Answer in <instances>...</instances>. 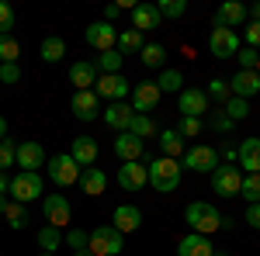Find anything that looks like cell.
Instances as JSON below:
<instances>
[{"instance_id":"obj_1","label":"cell","mask_w":260,"mask_h":256,"mask_svg":"<svg viewBox=\"0 0 260 256\" xmlns=\"http://www.w3.org/2000/svg\"><path fill=\"white\" fill-rule=\"evenodd\" d=\"M146 173H149V187L156 191V194H170V191H177L180 187V159H153L149 166H146Z\"/></svg>"},{"instance_id":"obj_2","label":"cell","mask_w":260,"mask_h":256,"mask_svg":"<svg viewBox=\"0 0 260 256\" xmlns=\"http://www.w3.org/2000/svg\"><path fill=\"white\" fill-rule=\"evenodd\" d=\"M187 225H191V232H198V236H212V232H219L222 229V215L215 204H208V201H191L187 204Z\"/></svg>"},{"instance_id":"obj_3","label":"cell","mask_w":260,"mask_h":256,"mask_svg":"<svg viewBox=\"0 0 260 256\" xmlns=\"http://www.w3.org/2000/svg\"><path fill=\"white\" fill-rule=\"evenodd\" d=\"M121 249H125V236H121L115 225L90 229V236H87V253L90 256H118Z\"/></svg>"},{"instance_id":"obj_4","label":"cell","mask_w":260,"mask_h":256,"mask_svg":"<svg viewBox=\"0 0 260 256\" xmlns=\"http://www.w3.org/2000/svg\"><path fill=\"white\" fill-rule=\"evenodd\" d=\"M45 191V180H42V173H18V177H11V201H18V204H31V201H39V197Z\"/></svg>"},{"instance_id":"obj_5","label":"cell","mask_w":260,"mask_h":256,"mask_svg":"<svg viewBox=\"0 0 260 256\" xmlns=\"http://www.w3.org/2000/svg\"><path fill=\"white\" fill-rule=\"evenodd\" d=\"M45 166H49V180L56 184V187H73V184H80V166L73 163L70 153H59V156L45 159Z\"/></svg>"},{"instance_id":"obj_6","label":"cell","mask_w":260,"mask_h":256,"mask_svg":"<svg viewBox=\"0 0 260 256\" xmlns=\"http://www.w3.org/2000/svg\"><path fill=\"white\" fill-rule=\"evenodd\" d=\"M240 184H243V170L236 163H219L212 170V191L222 197H240Z\"/></svg>"},{"instance_id":"obj_7","label":"cell","mask_w":260,"mask_h":256,"mask_svg":"<svg viewBox=\"0 0 260 256\" xmlns=\"http://www.w3.org/2000/svg\"><path fill=\"white\" fill-rule=\"evenodd\" d=\"M219 149L215 145H191L184 156H180V170H194V173H212L219 166Z\"/></svg>"},{"instance_id":"obj_8","label":"cell","mask_w":260,"mask_h":256,"mask_svg":"<svg viewBox=\"0 0 260 256\" xmlns=\"http://www.w3.org/2000/svg\"><path fill=\"white\" fill-rule=\"evenodd\" d=\"M94 94H98L101 100H125L132 97V87H128V80L121 77V73H101L98 83H94Z\"/></svg>"},{"instance_id":"obj_9","label":"cell","mask_w":260,"mask_h":256,"mask_svg":"<svg viewBox=\"0 0 260 256\" xmlns=\"http://www.w3.org/2000/svg\"><path fill=\"white\" fill-rule=\"evenodd\" d=\"M42 215H45L49 225L66 229V225H70V218H73V208H70L66 194H45V197H42Z\"/></svg>"},{"instance_id":"obj_10","label":"cell","mask_w":260,"mask_h":256,"mask_svg":"<svg viewBox=\"0 0 260 256\" xmlns=\"http://www.w3.org/2000/svg\"><path fill=\"white\" fill-rule=\"evenodd\" d=\"M208 52H212L215 59H236V52H240V35L229 31V28H212V35H208Z\"/></svg>"},{"instance_id":"obj_11","label":"cell","mask_w":260,"mask_h":256,"mask_svg":"<svg viewBox=\"0 0 260 256\" xmlns=\"http://www.w3.org/2000/svg\"><path fill=\"white\" fill-rule=\"evenodd\" d=\"M83 39H87L90 49H98V52H111V49L118 45V31H115V24H108V21H94V24H87Z\"/></svg>"},{"instance_id":"obj_12","label":"cell","mask_w":260,"mask_h":256,"mask_svg":"<svg viewBox=\"0 0 260 256\" xmlns=\"http://www.w3.org/2000/svg\"><path fill=\"white\" fill-rule=\"evenodd\" d=\"M177 111L184 118H201L208 111V94L198 90V87H184L177 94Z\"/></svg>"},{"instance_id":"obj_13","label":"cell","mask_w":260,"mask_h":256,"mask_svg":"<svg viewBox=\"0 0 260 256\" xmlns=\"http://www.w3.org/2000/svg\"><path fill=\"white\" fill-rule=\"evenodd\" d=\"M14 166H21V173H39V166H45V149H42L39 142H31V138L18 142Z\"/></svg>"},{"instance_id":"obj_14","label":"cell","mask_w":260,"mask_h":256,"mask_svg":"<svg viewBox=\"0 0 260 256\" xmlns=\"http://www.w3.org/2000/svg\"><path fill=\"white\" fill-rule=\"evenodd\" d=\"M160 87H156V80H142L132 87V111L136 115H146V111H153L156 104H160Z\"/></svg>"},{"instance_id":"obj_15","label":"cell","mask_w":260,"mask_h":256,"mask_svg":"<svg viewBox=\"0 0 260 256\" xmlns=\"http://www.w3.org/2000/svg\"><path fill=\"white\" fill-rule=\"evenodd\" d=\"M250 21V14H246V7H243L240 0H225L219 11H215V28H229V31H236V28H243Z\"/></svg>"},{"instance_id":"obj_16","label":"cell","mask_w":260,"mask_h":256,"mask_svg":"<svg viewBox=\"0 0 260 256\" xmlns=\"http://www.w3.org/2000/svg\"><path fill=\"white\" fill-rule=\"evenodd\" d=\"M101 118L108 128H115V132H128V125L136 118V111H132V104H125V100H111L104 111H101Z\"/></svg>"},{"instance_id":"obj_17","label":"cell","mask_w":260,"mask_h":256,"mask_svg":"<svg viewBox=\"0 0 260 256\" xmlns=\"http://www.w3.org/2000/svg\"><path fill=\"white\" fill-rule=\"evenodd\" d=\"M70 107H73V115L80 121H94L101 115V97L94 90H77L73 100H70Z\"/></svg>"},{"instance_id":"obj_18","label":"cell","mask_w":260,"mask_h":256,"mask_svg":"<svg viewBox=\"0 0 260 256\" xmlns=\"http://www.w3.org/2000/svg\"><path fill=\"white\" fill-rule=\"evenodd\" d=\"M98 153H101V149H98V142H94L90 135H80V138L70 142V156H73V163H77L80 170L94 166V163H98Z\"/></svg>"},{"instance_id":"obj_19","label":"cell","mask_w":260,"mask_h":256,"mask_svg":"<svg viewBox=\"0 0 260 256\" xmlns=\"http://www.w3.org/2000/svg\"><path fill=\"white\" fill-rule=\"evenodd\" d=\"M229 90H233V97H243V100L257 97V94H260V77H257V69H240L236 77L229 80Z\"/></svg>"},{"instance_id":"obj_20","label":"cell","mask_w":260,"mask_h":256,"mask_svg":"<svg viewBox=\"0 0 260 256\" xmlns=\"http://www.w3.org/2000/svg\"><path fill=\"white\" fill-rule=\"evenodd\" d=\"M111 149H115V156L121 163H139L142 159V138H136L132 132H118V138L111 142Z\"/></svg>"},{"instance_id":"obj_21","label":"cell","mask_w":260,"mask_h":256,"mask_svg":"<svg viewBox=\"0 0 260 256\" xmlns=\"http://www.w3.org/2000/svg\"><path fill=\"white\" fill-rule=\"evenodd\" d=\"M160 24H163V18H160V11H156V4H136V7H132V28H136L139 35L160 28Z\"/></svg>"},{"instance_id":"obj_22","label":"cell","mask_w":260,"mask_h":256,"mask_svg":"<svg viewBox=\"0 0 260 256\" xmlns=\"http://www.w3.org/2000/svg\"><path fill=\"white\" fill-rule=\"evenodd\" d=\"M118 184L125 187V191H142L146 184H149V173H146V166H139V163H121L118 166Z\"/></svg>"},{"instance_id":"obj_23","label":"cell","mask_w":260,"mask_h":256,"mask_svg":"<svg viewBox=\"0 0 260 256\" xmlns=\"http://www.w3.org/2000/svg\"><path fill=\"white\" fill-rule=\"evenodd\" d=\"M111 225L118 229L121 236H125V232H139L142 211L136 208V204H118V208H115V215H111Z\"/></svg>"},{"instance_id":"obj_24","label":"cell","mask_w":260,"mask_h":256,"mask_svg":"<svg viewBox=\"0 0 260 256\" xmlns=\"http://www.w3.org/2000/svg\"><path fill=\"white\" fill-rule=\"evenodd\" d=\"M215 246L208 236H198V232H187V236L177 242V256H212Z\"/></svg>"},{"instance_id":"obj_25","label":"cell","mask_w":260,"mask_h":256,"mask_svg":"<svg viewBox=\"0 0 260 256\" xmlns=\"http://www.w3.org/2000/svg\"><path fill=\"white\" fill-rule=\"evenodd\" d=\"M70 83H73L77 90H94V83H98V66L87 62V59L73 62V66H70Z\"/></svg>"},{"instance_id":"obj_26","label":"cell","mask_w":260,"mask_h":256,"mask_svg":"<svg viewBox=\"0 0 260 256\" xmlns=\"http://www.w3.org/2000/svg\"><path fill=\"white\" fill-rule=\"evenodd\" d=\"M236 166H240L243 173H260V138H246L240 145Z\"/></svg>"},{"instance_id":"obj_27","label":"cell","mask_w":260,"mask_h":256,"mask_svg":"<svg viewBox=\"0 0 260 256\" xmlns=\"http://www.w3.org/2000/svg\"><path fill=\"white\" fill-rule=\"evenodd\" d=\"M156 142H160V153H163L167 159H180L184 153H187V142L180 138V132H177V128H163Z\"/></svg>"},{"instance_id":"obj_28","label":"cell","mask_w":260,"mask_h":256,"mask_svg":"<svg viewBox=\"0 0 260 256\" xmlns=\"http://www.w3.org/2000/svg\"><path fill=\"white\" fill-rule=\"evenodd\" d=\"M80 187L87 197H101L104 194V187H108V173L101 170V166H87L80 173Z\"/></svg>"},{"instance_id":"obj_29","label":"cell","mask_w":260,"mask_h":256,"mask_svg":"<svg viewBox=\"0 0 260 256\" xmlns=\"http://www.w3.org/2000/svg\"><path fill=\"white\" fill-rule=\"evenodd\" d=\"M142 45H146V39H142L136 28H125V31H118V49L121 56H132V52H142Z\"/></svg>"},{"instance_id":"obj_30","label":"cell","mask_w":260,"mask_h":256,"mask_svg":"<svg viewBox=\"0 0 260 256\" xmlns=\"http://www.w3.org/2000/svg\"><path fill=\"white\" fill-rule=\"evenodd\" d=\"M42 62H59L66 56V42L59 35H49V39H42V49H39Z\"/></svg>"},{"instance_id":"obj_31","label":"cell","mask_w":260,"mask_h":256,"mask_svg":"<svg viewBox=\"0 0 260 256\" xmlns=\"http://www.w3.org/2000/svg\"><path fill=\"white\" fill-rule=\"evenodd\" d=\"M62 246V229H56V225H42L39 229V249L42 253H56Z\"/></svg>"},{"instance_id":"obj_32","label":"cell","mask_w":260,"mask_h":256,"mask_svg":"<svg viewBox=\"0 0 260 256\" xmlns=\"http://www.w3.org/2000/svg\"><path fill=\"white\" fill-rule=\"evenodd\" d=\"M156 87H160V94H180V90H184L180 69H167V66H163V73L156 77Z\"/></svg>"},{"instance_id":"obj_33","label":"cell","mask_w":260,"mask_h":256,"mask_svg":"<svg viewBox=\"0 0 260 256\" xmlns=\"http://www.w3.org/2000/svg\"><path fill=\"white\" fill-rule=\"evenodd\" d=\"M139 59H142V66H149V69H160L163 62H167V49L156 45V42H146L142 52H139Z\"/></svg>"},{"instance_id":"obj_34","label":"cell","mask_w":260,"mask_h":256,"mask_svg":"<svg viewBox=\"0 0 260 256\" xmlns=\"http://www.w3.org/2000/svg\"><path fill=\"white\" fill-rule=\"evenodd\" d=\"M4 218H7V225H11L14 232H21V229L28 225V208H24V204H18V201H7Z\"/></svg>"},{"instance_id":"obj_35","label":"cell","mask_w":260,"mask_h":256,"mask_svg":"<svg viewBox=\"0 0 260 256\" xmlns=\"http://www.w3.org/2000/svg\"><path fill=\"white\" fill-rule=\"evenodd\" d=\"M240 197L246 201V204H257V201H260V173H243Z\"/></svg>"},{"instance_id":"obj_36","label":"cell","mask_w":260,"mask_h":256,"mask_svg":"<svg viewBox=\"0 0 260 256\" xmlns=\"http://www.w3.org/2000/svg\"><path fill=\"white\" fill-rule=\"evenodd\" d=\"M121 62H125V56H121L118 49H111V52H101L94 66H98L101 73H121Z\"/></svg>"},{"instance_id":"obj_37","label":"cell","mask_w":260,"mask_h":256,"mask_svg":"<svg viewBox=\"0 0 260 256\" xmlns=\"http://www.w3.org/2000/svg\"><path fill=\"white\" fill-rule=\"evenodd\" d=\"M128 132H132L136 138H153L156 135V121L149 118V115H136L132 125H128Z\"/></svg>"},{"instance_id":"obj_38","label":"cell","mask_w":260,"mask_h":256,"mask_svg":"<svg viewBox=\"0 0 260 256\" xmlns=\"http://www.w3.org/2000/svg\"><path fill=\"white\" fill-rule=\"evenodd\" d=\"M222 115H225V118H233V121H243L246 115H250V100H243V97H229L225 104H222Z\"/></svg>"},{"instance_id":"obj_39","label":"cell","mask_w":260,"mask_h":256,"mask_svg":"<svg viewBox=\"0 0 260 256\" xmlns=\"http://www.w3.org/2000/svg\"><path fill=\"white\" fill-rule=\"evenodd\" d=\"M156 11H160L163 21H167V18L174 21V18H184V14H187V4H184V0H160Z\"/></svg>"},{"instance_id":"obj_40","label":"cell","mask_w":260,"mask_h":256,"mask_svg":"<svg viewBox=\"0 0 260 256\" xmlns=\"http://www.w3.org/2000/svg\"><path fill=\"white\" fill-rule=\"evenodd\" d=\"M21 45L14 35H0V62H18Z\"/></svg>"},{"instance_id":"obj_41","label":"cell","mask_w":260,"mask_h":256,"mask_svg":"<svg viewBox=\"0 0 260 256\" xmlns=\"http://www.w3.org/2000/svg\"><path fill=\"white\" fill-rule=\"evenodd\" d=\"M14 156H18V142L4 138V142H0V173H7V170L14 166Z\"/></svg>"},{"instance_id":"obj_42","label":"cell","mask_w":260,"mask_h":256,"mask_svg":"<svg viewBox=\"0 0 260 256\" xmlns=\"http://www.w3.org/2000/svg\"><path fill=\"white\" fill-rule=\"evenodd\" d=\"M205 94L225 104V100L233 97V90H229V80H219V77H215V80H212V83H208V90H205Z\"/></svg>"},{"instance_id":"obj_43","label":"cell","mask_w":260,"mask_h":256,"mask_svg":"<svg viewBox=\"0 0 260 256\" xmlns=\"http://www.w3.org/2000/svg\"><path fill=\"white\" fill-rule=\"evenodd\" d=\"M87 236H90V232H83V229H70V232L62 236V242H66L73 253H80V249H87Z\"/></svg>"},{"instance_id":"obj_44","label":"cell","mask_w":260,"mask_h":256,"mask_svg":"<svg viewBox=\"0 0 260 256\" xmlns=\"http://www.w3.org/2000/svg\"><path fill=\"white\" fill-rule=\"evenodd\" d=\"M236 59H240V69H257V62H260V52H257V49H250V45H240V52H236Z\"/></svg>"},{"instance_id":"obj_45","label":"cell","mask_w":260,"mask_h":256,"mask_svg":"<svg viewBox=\"0 0 260 256\" xmlns=\"http://www.w3.org/2000/svg\"><path fill=\"white\" fill-rule=\"evenodd\" d=\"M177 132H180V138H184V142H187V138H198L201 135V118H180Z\"/></svg>"},{"instance_id":"obj_46","label":"cell","mask_w":260,"mask_h":256,"mask_svg":"<svg viewBox=\"0 0 260 256\" xmlns=\"http://www.w3.org/2000/svg\"><path fill=\"white\" fill-rule=\"evenodd\" d=\"M11 28H14V7L0 0V35H11Z\"/></svg>"},{"instance_id":"obj_47","label":"cell","mask_w":260,"mask_h":256,"mask_svg":"<svg viewBox=\"0 0 260 256\" xmlns=\"http://www.w3.org/2000/svg\"><path fill=\"white\" fill-rule=\"evenodd\" d=\"M18 80H21L18 62H0V83H18Z\"/></svg>"},{"instance_id":"obj_48","label":"cell","mask_w":260,"mask_h":256,"mask_svg":"<svg viewBox=\"0 0 260 256\" xmlns=\"http://www.w3.org/2000/svg\"><path fill=\"white\" fill-rule=\"evenodd\" d=\"M243 39H246L250 49H260V21H250V28L243 31Z\"/></svg>"},{"instance_id":"obj_49","label":"cell","mask_w":260,"mask_h":256,"mask_svg":"<svg viewBox=\"0 0 260 256\" xmlns=\"http://www.w3.org/2000/svg\"><path fill=\"white\" fill-rule=\"evenodd\" d=\"M212 128H219V132H233V128H236V121L225 118L222 111H215V115H212Z\"/></svg>"},{"instance_id":"obj_50","label":"cell","mask_w":260,"mask_h":256,"mask_svg":"<svg viewBox=\"0 0 260 256\" xmlns=\"http://www.w3.org/2000/svg\"><path fill=\"white\" fill-rule=\"evenodd\" d=\"M246 222H250V229H260V201L246 204Z\"/></svg>"},{"instance_id":"obj_51","label":"cell","mask_w":260,"mask_h":256,"mask_svg":"<svg viewBox=\"0 0 260 256\" xmlns=\"http://www.w3.org/2000/svg\"><path fill=\"white\" fill-rule=\"evenodd\" d=\"M236 156H240V145H222L219 159H225V163H236Z\"/></svg>"},{"instance_id":"obj_52","label":"cell","mask_w":260,"mask_h":256,"mask_svg":"<svg viewBox=\"0 0 260 256\" xmlns=\"http://www.w3.org/2000/svg\"><path fill=\"white\" fill-rule=\"evenodd\" d=\"M118 14H121V4H108V7H104V21H108V24H115Z\"/></svg>"},{"instance_id":"obj_53","label":"cell","mask_w":260,"mask_h":256,"mask_svg":"<svg viewBox=\"0 0 260 256\" xmlns=\"http://www.w3.org/2000/svg\"><path fill=\"white\" fill-rule=\"evenodd\" d=\"M7 191H11V177H7V173H0V194H7Z\"/></svg>"},{"instance_id":"obj_54","label":"cell","mask_w":260,"mask_h":256,"mask_svg":"<svg viewBox=\"0 0 260 256\" xmlns=\"http://www.w3.org/2000/svg\"><path fill=\"white\" fill-rule=\"evenodd\" d=\"M246 14H250V21H260V4H250V11H246Z\"/></svg>"},{"instance_id":"obj_55","label":"cell","mask_w":260,"mask_h":256,"mask_svg":"<svg viewBox=\"0 0 260 256\" xmlns=\"http://www.w3.org/2000/svg\"><path fill=\"white\" fill-rule=\"evenodd\" d=\"M4 138H7V121L0 118V142H4Z\"/></svg>"},{"instance_id":"obj_56","label":"cell","mask_w":260,"mask_h":256,"mask_svg":"<svg viewBox=\"0 0 260 256\" xmlns=\"http://www.w3.org/2000/svg\"><path fill=\"white\" fill-rule=\"evenodd\" d=\"M4 208H7V197L0 194V215H4Z\"/></svg>"},{"instance_id":"obj_57","label":"cell","mask_w":260,"mask_h":256,"mask_svg":"<svg viewBox=\"0 0 260 256\" xmlns=\"http://www.w3.org/2000/svg\"><path fill=\"white\" fill-rule=\"evenodd\" d=\"M212 256H229V253H222V249H215V253H212Z\"/></svg>"},{"instance_id":"obj_58","label":"cell","mask_w":260,"mask_h":256,"mask_svg":"<svg viewBox=\"0 0 260 256\" xmlns=\"http://www.w3.org/2000/svg\"><path fill=\"white\" fill-rule=\"evenodd\" d=\"M73 256H90V253H87V249H80V253H73Z\"/></svg>"},{"instance_id":"obj_59","label":"cell","mask_w":260,"mask_h":256,"mask_svg":"<svg viewBox=\"0 0 260 256\" xmlns=\"http://www.w3.org/2000/svg\"><path fill=\"white\" fill-rule=\"evenodd\" d=\"M39 256H56V253H39Z\"/></svg>"},{"instance_id":"obj_60","label":"cell","mask_w":260,"mask_h":256,"mask_svg":"<svg viewBox=\"0 0 260 256\" xmlns=\"http://www.w3.org/2000/svg\"><path fill=\"white\" fill-rule=\"evenodd\" d=\"M257 77H260V62H257Z\"/></svg>"},{"instance_id":"obj_61","label":"cell","mask_w":260,"mask_h":256,"mask_svg":"<svg viewBox=\"0 0 260 256\" xmlns=\"http://www.w3.org/2000/svg\"><path fill=\"white\" fill-rule=\"evenodd\" d=\"M257 138H260V135H257Z\"/></svg>"}]
</instances>
